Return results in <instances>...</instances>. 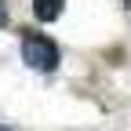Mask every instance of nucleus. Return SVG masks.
Listing matches in <instances>:
<instances>
[{
	"mask_svg": "<svg viewBox=\"0 0 131 131\" xmlns=\"http://www.w3.org/2000/svg\"><path fill=\"white\" fill-rule=\"evenodd\" d=\"M22 62L33 69H55L58 66V47L44 33H26L22 37Z\"/></svg>",
	"mask_w": 131,
	"mask_h": 131,
	"instance_id": "nucleus-1",
	"label": "nucleus"
},
{
	"mask_svg": "<svg viewBox=\"0 0 131 131\" xmlns=\"http://www.w3.org/2000/svg\"><path fill=\"white\" fill-rule=\"evenodd\" d=\"M66 7V0H33V15H37L40 22H55Z\"/></svg>",
	"mask_w": 131,
	"mask_h": 131,
	"instance_id": "nucleus-2",
	"label": "nucleus"
},
{
	"mask_svg": "<svg viewBox=\"0 0 131 131\" xmlns=\"http://www.w3.org/2000/svg\"><path fill=\"white\" fill-rule=\"evenodd\" d=\"M127 4H131V0H127Z\"/></svg>",
	"mask_w": 131,
	"mask_h": 131,
	"instance_id": "nucleus-3",
	"label": "nucleus"
}]
</instances>
